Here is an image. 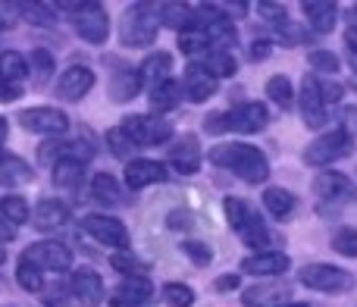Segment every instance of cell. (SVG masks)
<instances>
[{"mask_svg": "<svg viewBox=\"0 0 357 307\" xmlns=\"http://www.w3.org/2000/svg\"><path fill=\"white\" fill-rule=\"evenodd\" d=\"M241 239H245L248 248H257V254H266L270 251L273 235H270V229H266V223L260 220V216H254V220L248 223V229L241 232Z\"/></svg>", "mask_w": 357, "mask_h": 307, "instance_id": "obj_37", "label": "cell"}, {"mask_svg": "<svg viewBox=\"0 0 357 307\" xmlns=\"http://www.w3.org/2000/svg\"><path fill=\"white\" fill-rule=\"evenodd\" d=\"M285 307H307V304H285Z\"/></svg>", "mask_w": 357, "mask_h": 307, "instance_id": "obj_60", "label": "cell"}, {"mask_svg": "<svg viewBox=\"0 0 357 307\" xmlns=\"http://www.w3.org/2000/svg\"><path fill=\"white\" fill-rule=\"evenodd\" d=\"M220 13H222V16H245V13H248V6L245 3H220Z\"/></svg>", "mask_w": 357, "mask_h": 307, "instance_id": "obj_53", "label": "cell"}, {"mask_svg": "<svg viewBox=\"0 0 357 307\" xmlns=\"http://www.w3.org/2000/svg\"><path fill=\"white\" fill-rule=\"evenodd\" d=\"M69 216H73L69 204L56 201V197H44V201L35 207V226H38V229H44V232H50V229L66 226Z\"/></svg>", "mask_w": 357, "mask_h": 307, "instance_id": "obj_21", "label": "cell"}, {"mask_svg": "<svg viewBox=\"0 0 357 307\" xmlns=\"http://www.w3.org/2000/svg\"><path fill=\"white\" fill-rule=\"evenodd\" d=\"M13 239H16V226L0 220V245H6V241H13Z\"/></svg>", "mask_w": 357, "mask_h": 307, "instance_id": "obj_55", "label": "cell"}, {"mask_svg": "<svg viewBox=\"0 0 357 307\" xmlns=\"http://www.w3.org/2000/svg\"><path fill=\"white\" fill-rule=\"evenodd\" d=\"M298 104H301L304 126H310V129H323L326 126V100L320 94V79L317 75H304Z\"/></svg>", "mask_w": 357, "mask_h": 307, "instance_id": "obj_9", "label": "cell"}, {"mask_svg": "<svg viewBox=\"0 0 357 307\" xmlns=\"http://www.w3.org/2000/svg\"><path fill=\"white\" fill-rule=\"evenodd\" d=\"M19 126L25 132H35V135H63L69 129V117L56 107H29V110L19 113Z\"/></svg>", "mask_w": 357, "mask_h": 307, "instance_id": "obj_6", "label": "cell"}, {"mask_svg": "<svg viewBox=\"0 0 357 307\" xmlns=\"http://www.w3.org/2000/svg\"><path fill=\"white\" fill-rule=\"evenodd\" d=\"M291 289L285 283H264V285H251L241 295V304L245 307H285L291 304Z\"/></svg>", "mask_w": 357, "mask_h": 307, "instance_id": "obj_16", "label": "cell"}, {"mask_svg": "<svg viewBox=\"0 0 357 307\" xmlns=\"http://www.w3.org/2000/svg\"><path fill=\"white\" fill-rule=\"evenodd\" d=\"M29 66H31V73H35L38 79H47V75L54 73V54L44 50V47H35L29 54Z\"/></svg>", "mask_w": 357, "mask_h": 307, "instance_id": "obj_44", "label": "cell"}, {"mask_svg": "<svg viewBox=\"0 0 357 307\" xmlns=\"http://www.w3.org/2000/svg\"><path fill=\"white\" fill-rule=\"evenodd\" d=\"M0 214H3V220L6 223H29V216H35L31 214V207H29V201L25 197H19V195H6V197H0Z\"/></svg>", "mask_w": 357, "mask_h": 307, "instance_id": "obj_36", "label": "cell"}, {"mask_svg": "<svg viewBox=\"0 0 357 307\" xmlns=\"http://www.w3.org/2000/svg\"><path fill=\"white\" fill-rule=\"evenodd\" d=\"M85 182V160L82 157H63L60 163H54V185L63 191H75Z\"/></svg>", "mask_w": 357, "mask_h": 307, "instance_id": "obj_24", "label": "cell"}, {"mask_svg": "<svg viewBox=\"0 0 357 307\" xmlns=\"http://www.w3.org/2000/svg\"><path fill=\"white\" fill-rule=\"evenodd\" d=\"M82 226H85V232L91 235L94 241H100V245L116 248V251H129V245H132L129 229H126L119 220H113V216L91 214V216H85V223H82Z\"/></svg>", "mask_w": 357, "mask_h": 307, "instance_id": "obj_7", "label": "cell"}, {"mask_svg": "<svg viewBox=\"0 0 357 307\" xmlns=\"http://www.w3.org/2000/svg\"><path fill=\"white\" fill-rule=\"evenodd\" d=\"M110 267L123 273V279L126 276H148V264H144V260H138L132 251H116L110 257Z\"/></svg>", "mask_w": 357, "mask_h": 307, "instance_id": "obj_39", "label": "cell"}, {"mask_svg": "<svg viewBox=\"0 0 357 307\" xmlns=\"http://www.w3.org/2000/svg\"><path fill=\"white\" fill-rule=\"evenodd\" d=\"M207 47H210V35H207V29H204L201 22H195V25H188V29L178 31V50H182L185 57L204 54Z\"/></svg>", "mask_w": 357, "mask_h": 307, "instance_id": "obj_30", "label": "cell"}, {"mask_svg": "<svg viewBox=\"0 0 357 307\" xmlns=\"http://www.w3.org/2000/svg\"><path fill=\"white\" fill-rule=\"evenodd\" d=\"M123 129L135 138V144H167L173 138V126L163 117H144V113H135V117L123 119Z\"/></svg>", "mask_w": 357, "mask_h": 307, "instance_id": "obj_8", "label": "cell"}, {"mask_svg": "<svg viewBox=\"0 0 357 307\" xmlns=\"http://www.w3.org/2000/svg\"><path fill=\"white\" fill-rule=\"evenodd\" d=\"M270 41H254L251 44V60H266L270 57Z\"/></svg>", "mask_w": 357, "mask_h": 307, "instance_id": "obj_52", "label": "cell"}, {"mask_svg": "<svg viewBox=\"0 0 357 307\" xmlns=\"http://www.w3.org/2000/svg\"><path fill=\"white\" fill-rule=\"evenodd\" d=\"M185 254H188V260H195L197 267H207L210 260H213V251H210L204 241H185Z\"/></svg>", "mask_w": 357, "mask_h": 307, "instance_id": "obj_46", "label": "cell"}, {"mask_svg": "<svg viewBox=\"0 0 357 307\" xmlns=\"http://www.w3.org/2000/svg\"><path fill=\"white\" fill-rule=\"evenodd\" d=\"M110 307H142V304H132V301H126V298H110Z\"/></svg>", "mask_w": 357, "mask_h": 307, "instance_id": "obj_57", "label": "cell"}, {"mask_svg": "<svg viewBox=\"0 0 357 307\" xmlns=\"http://www.w3.org/2000/svg\"><path fill=\"white\" fill-rule=\"evenodd\" d=\"M157 6L151 3H132L119 19V41L126 47H148L154 44L157 31H160V19L154 16Z\"/></svg>", "mask_w": 357, "mask_h": 307, "instance_id": "obj_2", "label": "cell"}, {"mask_svg": "<svg viewBox=\"0 0 357 307\" xmlns=\"http://www.w3.org/2000/svg\"><path fill=\"white\" fill-rule=\"evenodd\" d=\"M169 154V170L182 172V176H195L201 170V144H197L195 135H178L173 144L167 148Z\"/></svg>", "mask_w": 357, "mask_h": 307, "instance_id": "obj_12", "label": "cell"}, {"mask_svg": "<svg viewBox=\"0 0 357 307\" xmlns=\"http://www.w3.org/2000/svg\"><path fill=\"white\" fill-rule=\"evenodd\" d=\"M307 63L317 69V73H323V75H335V73H339V66H342V60L333 54V50H310Z\"/></svg>", "mask_w": 357, "mask_h": 307, "instance_id": "obj_42", "label": "cell"}, {"mask_svg": "<svg viewBox=\"0 0 357 307\" xmlns=\"http://www.w3.org/2000/svg\"><path fill=\"white\" fill-rule=\"evenodd\" d=\"M91 197L104 207H119L126 204V191L119 188V182L110 176V172H94L91 176Z\"/></svg>", "mask_w": 357, "mask_h": 307, "instance_id": "obj_25", "label": "cell"}, {"mask_svg": "<svg viewBox=\"0 0 357 307\" xmlns=\"http://www.w3.org/2000/svg\"><path fill=\"white\" fill-rule=\"evenodd\" d=\"M264 207L270 210V216H276V220H289L291 214H295L298 201L291 191L285 188H266L264 191Z\"/></svg>", "mask_w": 357, "mask_h": 307, "instance_id": "obj_29", "label": "cell"}, {"mask_svg": "<svg viewBox=\"0 0 357 307\" xmlns=\"http://www.w3.org/2000/svg\"><path fill=\"white\" fill-rule=\"evenodd\" d=\"M19 13L29 16V22H35V25H47L50 13H56V10H54V3H19Z\"/></svg>", "mask_w": 357, "mask_h": 307, "instance_id": "obj_45", "label": "cell"}, {"mask_svg": "<svg viewBox=\"0 0 357 307\" xmlns=\"http://www.w3.org/2000/svg\"><path fill=\"white\" fill-rule=\"evenodd\" d=\"M345 44H348V54H357V25L345 31Z\"/></svg>", "mask_w": 357, "mask_h": 307, "instance_id": "obj_56", "label": "cell"}, {"mask_svg": "<svg viewBox=\"0 0 357 307\" xmlns=\"http://www.w3.org/2000/svg\"><path fill=\"white\" fill-rule=\"evenodd\" d=\"M29 73H31L29 57L16 54V50H3V54H0V79L22 85V79H25Z\"/></svg>", "mask_w": 357, "mask_h": 307, "instance_id": "obj_31", "label": "cell"}, {"mask_svg": "<svg viewBox=\"0 0 357 307\" xmlns=\"http://www.w3.org/2000/svg\"><path fill=\"white\" fill-rule=\"evenodd\" d=\"M257 13L264 19H270V22H279V19H285V6L282 3H257Z\"/></svg>", "mask_w": 357, "mask_h": 307, "instance_id": "obj_50", "label": "cell"}, {"mask_svg": "<svg viewBox=\"0 0 357 307\" xmlns=\"http://www.w3.org/2000/svg\"><path fill=\"white\" fill-rule=\"evenodd\" d=\"M289 267H291V260L282 251L251 254V257L241 260V273H248V276H282Z\"/></svg>", "mask_w": 357, "mask_h": 307, "instance_id": "obj_18", "label": "cell"}, {"mask_svg": "<svg viewBox=\"0 0 357 307\" xmlns=\"http://www.w3.org/2000/svg\"><path fill=\"white\" fill-rule=\"evenodd\" d=\"M204 69L210 75H216V79H232L238 73V63H235V57L229 50H210L207 60H204Z\"/></svg>", "mask_w": 357, "mask_h": 307, "instance_id": "obj_35", "label": "cell"}, {"mask_svg": "<svg viewBox=\"0 0 357 307\" xmlns=\"http://www.w3.org/2000/svg\"><path fill=\"white\" fill-rule=\"evenodd\" d=\"M157 16H160L163 25H169V29H176V31L197 22V13L191 10L188 3H163V6H157Z\"/></svg>", "mask_w": 357, "mask_h": 307, "instance_id": "obj_28", "label": "cell"}, {"mask_svg": "<svg viewBox=\"0 0 357 307\" xmlns=\"http://www.w3.org/2000/svg\"><path fill=\"white\" fill-rule=\"evenodd\" d=\"M94 88V69L88 66H69L56 79V98L60 100H82Z\"/></svg>", "mask_w": 357, "mask_h": 307, "instance_id": "obj_15", "label": "cell"}, {"mask_svg": "<svg viewBox=\"0 0 357 307\" xmlns=\"http://www.w3.org/2000/svg\"><path fill=\"white\" fill-rule=\"evenodd\" d=\"M16 283L22 285L25 292H41L44 289V270L31 260H19L16 267Z\"/></svg>", "mask_w": 357, "mask_h": 307, "instance_id": "obj_38", "label": "cell"}, {"mask_svg": "<svg viewBox=\"0 0 357 307\" xmlns=\"http://www.w3.org/2000/svg\"><path fill=\"white\" fill-rule=\"evenodd\" d=\"M204 132H207V135H222V132H232L229 110L226 113H210V117L204 119Z\"/></svg>", "mask_w": 357, "mask_h": 307, "instance_id": "obj_47", "label": "cell"}, {"mask_svg": "<svg viewBox=\"0 0 357 307\" xmlns=\"http://www.w3.org/2000/svg\"><path fill=\"white\" fill-rule=\"evenodd\" d=\"M314 195L320 197V201L345 204V201H354L357 188L345 172H320V176L314 179Z\"/></svg>", "mask_w": 357, "mask_h": 307, "instance_id": "obj_14", "label": "cell"}, {"mask_svg": "<svg viewBox=\"0 0 357 307\" xmlns=\"http://www.w3.org/2000/svg\"><path fill=\"white\" fill-rule=\"evenodd\" d=\"M216 88H220V79L210 75L207 69H204V63H188V69H185V75H182L185 100H191V104H204L207 98L216 94Z\"/></svg>", "mask_w": 357, "mask_h": 307, "instance_id": "obj_11", "label": "cell"}, {"mask_svg": "<svg viewBox=\"0 0 357 307\" xmlns=\"http://www.w3.org/2000/svg\"><path fill=\"white\" fill-rule=\"evenodd\" d=\"M304 16H307V25L320 35H329L335 29V19H339V6L329 3V0H307L301 6Z\"/></svg>", "mask_w": 357, "mask_h": 307, "instance_id": "obj_22", "label": "cell"}, {"mask_svg": "<svg viewBox=\"0 0 357 307\" xmlns=\"http://www.w3.org/2000/svg\"><path fill=\"white\" fill-rule=\"evenodd\" d=\"M298 279H301V285H307L314 292H326V295H342V292L354 289L351 273L333 264H307V267H301Z\"/></svg>", "mask_w": 357, "mask_h": 307, "instance_id": "obj_3", "label": "cell"}, {"mask_svg": "<svg viewBox=\"0 0 357 307\" xmlns=\"http://www.w3.org/2000/svg\"><path fill=\"white\" fill-rule=\"evenodd\" d=\"M16 16H19V3L16 6H13V3H0V31L10 29V25L16 22Z\"/></svg>", "mask_w": 357, "mask_h": 307, "instance_id": "obj_51", "label": "cell"}, {"mask_svg": "<svg viewBox=\"0 0 357 307\" xmlns=\"http://www.w3.org/2000/svg\"><path fill=\"white\" fill-rule=\"evenodd\" d=\"M320 94L326 104H339L342 94H345V88L339 85V82H329V79H320Z\"/></svg>", "mask_w": 357, "mask_h": 307, "instance_id": "obj_48", "label": "cell"}, {"mask_svg": "<svg viewBox=\"0 0 357 307\" xmlns=\"http://www.w3.org/2000/svg\"><path fill=\"white\" fill-rule=\"evenodd\" d=\"M16 98H22V85L0 79V104H10V100H16Z\"/></svg>", "mask_w": 357, "mask_h": 307, "instance_id": "obj_49", "label": "cell"}, {"mask_svg": "<svg viewBox=\"0 0 357 307\" xmlns=\"http://www.w3.org/2000/svg\"><path fill=\"white\" fill-rule=\"evenodd\" d=\"M333 251L342 257H357V229H339L333 235Z\"/></svg>", "mask_w": 357, "mask_h": 307, "instance_id": "obj_43", "label": "cell"}, {"mask_svg": "<svg viewBox=\"0 0 357 307\" xmlns=\"http://www.w3.org/2000/svg\"><path fill=\"white\" fill-rule=\"evenodd\" d=\"M351 151H354V138L348 135L345 129H333V132H326V135L314 138V142L304 148V163L329 166V163H335V160L348 157Z\"/></svg>", "mask_w": 357, "mask_h": 307, "instance_id": "obj_4", "label": "cell"}, {"mask_svg": "<svg viewBox=\"0 0 357 307\" xmlns=\"http://www.w3.org/2000/svg\"><path fill=\"white\" fill-rule=\"evenodd\" d=\"M73 25L82 41L88 44H104L110 38V16H107V10L100 3H79Z\"/></svg>", "mask_w": 357, "mask_h": 307, "instance_id": "obj_5", "label": "cell"}, {"mask_svg": "<svg viewBox=\"0 0 357 307\" xmlns=\"http://www.w3.org/2000/svg\"><path fill=\"white\" fill-rule=\"evenodd\" d=\"M138 91H142V73L129 69V66H119L110 79V100L126 104V100H132Z\"/></svg>", "mask_w": 357, "mask_h": 307, "instance_id": "obj_23", "label": "cell"}, {"mask_svg": "<svg viewBox=\"0 0 357 307\" xmlns=\"http://www.w3.org/2000/svg\"><path fill=\"white\" fill-rule=\"evenodd\" d=\"M229 123H232V132H241V135H254V132H264L266 123H270V113H266L264 104H238L235 110H229Z\"/></svg>", "mask_w": 357, "mask_h": 307, "instance_id": "obj_17", "label": "cell"}, {"mask_svg": "<svg viewBox=\"0 0 357 307\" xmlns=\"http://www.w3.org/2000/svg\"><path fill=\"white\" fill-rule=\"evenodd\" d=\"M22 260H31V264H38L44 270H69L73 267V251H69L66 245H60V241H38V245H31L29 251L22 254Z\"/></svg>", "mask_w": 357, "mask_h": 307, "instance_id": "obj_13", "label": "cell"}, {"mask_svg": "<svg viewBox=\"0 0 357 307\" xmlns=\"http://www.w3.org/2000/svg\"><path fill=\"white\" fill-rule=\"evenodd\" d=\"M126 185L132 191H142L148 185H157V182H167L169 179V166L160 163V160H129L126 163V172H123Z\"/></svg>", "mask_w": 357, "mask_h": 307, "instance_id": "obj_10", "label": "cell"}, {"mask_svg": "<svg viewBox=\"0 0 357 307\" xmlns=\"http://www.w3.org/2000/svg\"><path fill=\"white\" fill-rule=\"evenodd\" d=\"M207 157L213 166L232 170L235 176L251 185H260L270 179V160L254 144H216V148H210Z\"/></svg>", "mask_w": 357, "mask_h": 307, "instance_id": "obj_1", "label": "cell"}, {"mask_svg": "<svg viewBox=\"0 0 357 307\" xmlns=\"http://www.w3.org/2000/svg\"><path fill=\"white\" fill-rule=\"evenodd\" d=\"M107 148H110L113 157H123L126 160V157H132V151H135L138 144H135V138L123 129V126H116V129L107 132Z\"/></svg>", "mask_w": 357, "mask_h": 307, "instance_id": "obj_40", "label": "cell"}, {"mask_svg": "<svg viewBox=\"0 0 357 307\" xmlns=\"http://www.w3.org/2000/svg\"><path fill=\"white\" fill-rule=\"evenodd\" d=\"M163 301L169 307H191L195 304V292L182 283H167L163 285Z\"/></svg>", "mask_w": 357, "mask_h": 307, "instance_id": "obj_41", "label": "cell"}, {"mask_svg": "<svg viewBox=\"0 0 357 307\" xmlns=\"http://www.w3.org/2000/svg\"><path fill=\"white\" fill-rule=\"evenodd\" d=\"M3 260H6V254H3V248H0V264H3Z\"/></svg>", "mask_w": 357, "mask_h": 307, "instance_id": "obj_59", "label": "cell"}, {"mask_svg": "<svg viewBox=\"0 0 357 307\" xmlns=\"http://www.w3.org/2000/svg\"><path fill=\"white\" fill-rule=\"evenodd\" d=\"M31 182V166L16 154H0V185L6 188H19V185Z\"/></svg>", "mask_w": 357, "mask_h": 307, "instance_id": "obj_26", "label": "cell"}, {"mask_svg": "<svg viewBox=\"0 0 357 307\" xmlns=\"http://www.w3.org/2000/svg\"><path fill=\"white\" fill-rule=\"evenodd\" d=\"M104 279L98 276L94 270H75L73 273V295L79 298L85 307H98L100 301H104Z\"/></svg>", "mask_w": 357, "mask_h": 307, "instance_id": "obj_19", "label": "cell"}, {"mask_svg": "<svg viewBox=\"0 0 357 307\" xmlns=\"http://www.w3.org/2000/svg\"><path fill=\"white\" fill-rule=\"evenodd\" d=\"M3 138H6V119L0 117V144H3Z\"/></svg>", "mask_w": 357, "mask_h": 307, "instance_id": "obj_58", "label": "cell"}, {"mask_svg": "<svg viewBox=\"0 0 357 307\" xmlns=\"http://www.w3.org/2000/svg\"><path fill=\"white\" fill-rule=\"evenodd\" d=\"M266 98H270L279 110H291V107H295V88H291V82L285 79V75H273V79L266 82Z\"/></svg>", "mask_w": 357, "mask_h": 307, "instance_id": "obj_34", "label": "cell"}, {"mask_svg": "<svg viewBox=\"0 0 357 307\" xmlns=\"http://www.w3.org/2000/svg\"><path fill=\"white\" fill-rule=\"evenodd\" d=\"M182 98H185L182 85L169 79L167 85H160V88H154V91H151V107H154L157 113H169V110H176V107L182 104Z\"/></svg>", "mask_w": 357, "mask_h": 307, "instance_id": "obj_32", "label": "cell"}, {"mask_svg": "<svg viewBox=\"0 0 357 307\" xmlns=\"http://www.w3.org/2000/svg\"><path fill=\"white\" fill-rule=\"evenodd\" d=\"M116 295L126 298V301H132V304H142L144 307L151 298H154V285H151L148 276H126L123 283H119Z\"/></svg>", "mask_w": 357, "mask_h": 307, "instance_id": "obj_27", "label": "cell"}, {"mask_svg": "<svg viewBox=\"0 0 357 307\" xmlns=\"http://www.w3.org/2000/svg\"><path fill=\"white\" fill-rule=\"evenodd\" d=\"M213 289H216V292H232V289H238V276H222V279H216Z\"/></svg>", "mask_w": 357, "mask_h": 307, "instance_id": "obj_54", "label": "cell"}, {"mask_svg": "<svg viewBox=\"0 0 357 307\" xmlns=\"http://www.w3.org/2000/svg\"><path fill=\"white\" fill-rule=\"evenodd\" d=\"M222 207H226V220H229V226L235 229V232H245L248 229V223L254 220V210H251V204L245 201V197H226V204H222Z\"/></svg>", "mask_w": 357, "mask_h": 307, "instance_id": "obj_33", "label": "cell"}, {"mask_svg": "<svg viewBox=\"0 0 357 307\" xmlns=\"http://www.w3.org/2000/svg\"><path fill=\"white\" fill-rule=\"evenodd\" d=\"M142 73V85H148L151 91L169 82V73H173V57L163 54V50H154V54L144 57V63L138 66Z\"/></svg>", "mask_w": 357, "mask_h": 307, "instance_id": "obj_20", "label": "cell"}]
</instances>
